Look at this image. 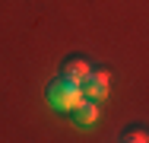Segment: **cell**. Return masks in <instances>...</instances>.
Returning <instances> with one entry per match:
<instances>
[{"label": "cell", "instance_id": "3", "mask_svg": "<svg viewBox=\"0 0 149 143\" xmlns=\"http://www.w3.org/2000/svg\"><path fill=\"white\" fill-rule=\"evenodd\" d=\"M60 76H63V80H73V83H83V80L89 76V64H86L83 57H70V60H63Z\"/></svg>", "mask_w": 149, "mask_h": 143}, {"label": "cell", "instance_id": "5", "mask_svg": "<svg viewBox=\"0 0 149 143\" xmlns=\"http://www.w3.org/2000/svg\"><path fill=\"white\" fill-rule=\"evenodd\" d=\"M124 140H130V143H143V140H149V134H146V130H127V134H124Z\"/></svg>", "mask_w": 149, "mask_h": 143}, {"label": "cell", "instance_id": "1", "mask_svg": "<svg viewBox=\"0 0 149 143\" xmlns=\"http://www.w3.org/2000/svg\"><path fill=\"white\" fill-rule=\"evenodd\" d=\"M48 102L54 108H60V111H76L83 105V86L60 76V80H54L48 86Z\"/></svg>", "mask_w": 149, "mask_h": 143}, {"label": "cell", "instance_id": "2", "mask_svg": "<svg viewBox=\"0 0 149 143\" xmlns=\"http://www.w3.org/2000/svg\"><path fill=\"white\" fill-rule=\"evenodd\" d=\"M79 86H86L83 95H89V99H105V95H108V73H92L89 70V76H86Z\"/></svg>", "mask_w": 149, "mask_h": 143}, {"label": "cell", "instance_id": "4", "mask_svg": "<svg viewBox=\"0 0 149 143\" xmlns=\"http://www.w3.org/2000/svg\"><path fill=\"white\" fill-rule=\"evenodd\" d=\"M95 118H98V108H95V105H79V108H76V121H79V124H83V127H89V124H95Z\"/></svg>", "mask_w": 149, "mask_h": 143}]
</instances>
